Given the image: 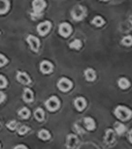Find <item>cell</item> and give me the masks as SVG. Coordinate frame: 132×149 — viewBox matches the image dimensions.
Segmentation results:
<instances>
[{
	"label": "cell",
	"mask_w": 132,
	"mask_h": 149,
	"mask_svg": "<svg viewBox=\"0 0 132 149\" xmlns=\"http://www.w3.org/2000/svg\"><path fill=\"white\" fill-rule=\"evenodd\" d=\"M115 114H116V116L118 117L120 120H128V119L131 117L132 115V112L130 111L128 108L126 107H123V106H119V107L116 108V110H115Z\"/></svg>",
	"instance_id": "obj_1"
},
{
	"label": "cell",
	"mask_w": 132,
	"mask_h": 149,
	"mask_svg": "<svg viewBox=\"0 0 132 149\" xmlns=\"http://www.w3.org/2000/svg\"><path fill=\"white\" fill-rule=\"evenodd\" d=\"M71 16L75 21H81L86 16V8L84 6H81V5H77L72 9Z\"/></svg>",
	"instance_id": "obj_2"
},
{
	"label": "cell",
	"mask_w": 132,
	"mask_h": 149,
	"mask_svg": "<svg viewBox=\"0 0 132 149\" xmlns=\"http://www.w3.org/2000/svg\"><path fill=\"white\" fill-rule=\"evenodd\" d=\"M46 109L51 112L56 111V110H58L59 107H60V100H59L58 97H56V96H52V97H50L46 102Z\"/></svg>",
	"instance_id": "obj_3"
},
{
	"label": "cell",
	"mask_w": 132,
	"mask_h": 149,
	"mask_svg": "<svg viewBox=\"0 0 132 149\" xmlns=\"http://www.w3.org/2000/svg\"><path fill=\"white\" fill-rule=\"evenodd\" d=\"M71 87H72V82L70 81L69 79H67V78H62V79H60V81L58 82V88L60 89L61 91L66 92V91H68L69 89H71Z\"/></svg>",
	"instance_id": "obj_4"
},
{
	"label": "cell",
	"mask_w": 132,
	"mask_h": 149,
	"mask_svg": "<svg viewBox=\"0 0 132 149\" xmlns=\"http://www.w3.org/2000/svg\"><path fill=\"white\" fill-rule=\"evenodd\" d=\"M27 42H28V44H29V46H30V48L32 49V51H34V52L38 51L40 44H39V40H38L36 36H34V35H29V36L27 37Z\"/></svg>",
	"instance_id": "obj_5"
},
{
	"label": "cell",
	"mask_w": 132,
	"mask_h": 149,
	"mask_svg": "<svg viewBox=\"0 0 132 149\" xmlns=\"http://www.w3.org/2000/svg\"><path fill=\"white\" fill-rule=\"evenodd\" d=\"M51 30V23L49 21H44L37 26V31L40 35H46Z\"/></svg>",
	"instance_id": "obj_6"
},
{
	"label": "cell",
	"mask_w": 132,
	"mask_h": 149,
	"mask_svg": "<svg viewBox=\"0 0 132 149\" xmlns=\"http://www.w3.org/2000/svg\"><path fill=\"white\" fill-rule=\"evenodd\" d=\"M71 26L67 23H62L60 25V27H59V33L64 37L69 36L70 33H71Z\"/></svg>",
	"instance_id": "obj_7"
},
{
	"label": "cell",
	"mask_w": 132,
	"mask_h": 149,
	"mask_svg": "<svg viewBox=\"0 0 132 149\" xmlns=\"http://www.w3.org/2000/svg\"><path fill=\"white\" fill-rule=\"evenodd\" d=\"M32 6H33V12L42 13L44 8L46 7V2H44V0H34L32 3Z\"/></svg>",
	"instance_id": "obj_8"
},
{
	"label": "cell",
	"mask_w": 132,
	"mask_h": 149,
	"mask_svg": "<svg viewBox=\"0 0 132 149\" xmlns=\"http://www.w3.org/2000/svg\"><path fill=\"white\" fill-rule=\"evenodd\" d=\"M40 70L44 74H50L53 70V64L49 61H42L40 63Z\"/></svg>",
	"instance_id": "obj_9"
},
{
	"label": "cell",
	"mask_w": 132,
	"mask_h": 149,
	"mask_svg": "<svg viewBox=\"0 0 132 149\" xmlns=\"http://www.w3.org/2000/svg\"><path fill=\"white\" fill-rule=\"evenodd\" d=\"M17 80H18L20 83H23V84H30L31 80L30 78H29V76H28L26 72H19L18 74H17Z\"/></svg>",
	"instance_id": "obj_10"
},
{
	"label": "cell",
	"mask_w": 132,
	"mask_h": 149,
	"mask_svg": "<svg viewBox=\"0 0 132 149\" xmlns=\"http://www.w3.org/2000/svg\"><path fill=\"white\" fill-rule=\"evenodd\" d=\"M66 145L69 149H73L74 147L77 145V137L74 135H69L67 137V141H66Z\"/></svg>",
	"instance_id": "obj_11"
},
{
	"label": "cell",
	"mask_w": 132,
	"mask_h": 149,
	"mask_svg": "<svg viewBox=\"0 0 132 149\" xmlns=\"http://www.w3.org/2000/svg\"><path fill=\"white\" fill-rule=\"evenodd\" d=\"M74 106H75V108H77L79 111H83L87 106L86 100H85L84 97L75 98V100H74Z\"/></svg>",
	"instance_id": "obj_12"
},
{
	"label": "cell",
	"mask_w": 132,
	"mask_h": 149,
	"mask_svg": "<svg viewBox=\"0 0 132 149\" xmlns=\"http://www.w3.org/2000/svg\"><path fill=\"white\" fill-rule=\"evenodd\" d=\"M84 124H85V126H86L87 130H95V121H94V119L91 118V117H87V118H85V120H84Z\"/></svg>",
	"instance_id": "obj_13"
},
{
	"label": "cell",
	"mask_w": 132,
	"mask_h": 149,
	"mask_svg": "<svg viewBox=\"0 0 132 149\" xmlns=\"http://www.w3.org/2000/svg\"><path fill=\"white\" fill-rule=\"evenodd\" d=\"M33 92L31 91V89L27 88L24 90V93H23V98L26 102H31L33 100Z\"/></svg>",
	"instance_id": "obj_14"
},
{
	"label": "cell",
	"mask_w": 132,
	"mask_h": 149,
	"mask_svg": "<svg viewBox=\"0 0 132 149\" xmlns=\"http://www.w3.org/2000/svg\"><path fill=\"white\" fill-rule=\"evenodd\" d=\"M115 141V133L113 130H107L105 132V142L107 144H111Z\"/></svg>",
	"instance_id": "obj_15"
},
{
	"label": "cell",
	"mask_w": 132,
	"mask_h": 149,
	"mask_svg": "<svg viewBox=\"0 0 132 149\" xmlns=\"http://www.w3.org/2000/svg\"><path fill=\"white\" fill-rule=\"evenodd\" d=\"M9 1L8 0H0V15H3L8 10Z\"/></svg>",
	"instance_id": "obj_16"
},
{
	"label": "cell",
	"mask_w": 132,
	"mask_h": 149,
	"mask_svg": "<svg viewBox=\"0 0 132 149\" xmlns=\"http://www.w3.org/2000/svg\"><path fill=\"white\" fill-rule=\"evenodd\" d=\"M85 77H86V79L88 80V81H94V80L96 79V72L94 70H92V68H88V70H86V72H85Z\"/></svg>",
	"instance_id": "obj_17"
},
{
	"label": "cell",
	"mask_w": 132,
	"mask_h": 149,
	"mask_svg": "<svg viewBox=\"0 0 132 149\" xmlns=\"http://www.w3.org/2000/svg\"><path fill=\"white\" fill-rule=\"evenodd\" d=\"M118 85L121 89H127L130 87V82H129V80L126 79V78H121L118 81Z\"/></svg>",
	"instance_id": "obj_18"
},
{
	"label": "cell",
	"mask_w": 132,
	"mask_h": 149,
	"mask_svg": "<svg viewBox=\"0 0 132 149\" xmlns=\"http://www.w3.org/2000/svg\"><path fill=\"white\" fill-rule=\"evenodd\" d=\"M115 130H116L118 135H123V134L125 133L126 127L124 124L120 123V122H116V123H115Z\"/></svg>",
	"instance_id": "obj_19"
},
{
	"label": "cell",
	"mask_w": 132,
	"mask_h": 149,
	"mask_svg": "<svg viewBox=\"0 0 132 149\" xmlns=\"http://www.w3.org/2000/svg\"><path fill=\"white\" fill-rule=\"evenodd\" d=\"M38 137H39V139L44 140V141H46V140H49L50 138H51V135H50V133L46 130H39V133H38Z\"/></svg>",
	"instance_id": "obj_20"
},
{
	"label": "cell",
	"mask_w": 132,
	"mask_h": 149,
	"mask_svg": "<svg viewBox=\"0 0 132 149\" xmlns=\"http://www.w3.org/2000/svg\"><path fill=\"white\" fill-rule=\"evenodd\" d=\"M19 116L23 119L29 118V116H30V111H29L27 108H23V109H21L19 111Z\"/></svg>",
	"instance_id": "obj_21"
},
{
	"label": "cell",
	"mask_w": 132,
	"mask_h": 149,
	"mask_svg": "<svg viewBox=\"0 0 132 149\" xmlns=\"http://www.w3.org/2000/svg\"><path fill=\"white\" fill-rule=\"evenodd\" d=\"M82 46H83V44H82V42L79 40H72V42H70V45H69L70 48H71V49H74V50H79L82 48Z\"/></svg>",
	"instance_id": "obj_22"
},
{
	"label": "cell",
	"mask_w": 132,
	"mask_h": 149,
	"mask_svg": "<svg viewBox=\"0 0 132 149\" xmlns=\"http://www.w3.org/2000/svg\"><path fill=\"white\" fill-rule=\"evenodd\" d=\"M34 116H35V118L37 119L38 121H41V120H44V110L42 109H37L36 111L34 112Z\"/></svg>",
	"instance_id": "obj_23"
},
{
	"label": "cell",
	"mask_w": 132,
	"mask_h": 149,
	"mask_svg": "<svg viewBox=\"0 0 132 149\" xmlns=\"http://www.w3.org/2000/svg\"><path fill=\"white\" fill-rule=\"evenodd\" d=\"M92 23L94 24L95 26H97V27H101V26H103V24H104V20H103L101 17L97 16V17H95V18L93 19Z\"/></svg>",
	"instance_id": "obj_24"
},
{
	"label": "cell",
	"mask_w": 132,
	"mask_h": 149,
	"mask_svg": "<svg viewBox=\"0 0 132 149\" xmlns=\"http://www.w3.org/2000/svg\"><path fill=\"white\" fill-rule=\"evenodd\" d=\"M122 44H123L124 46H127V47L131 46L132 45V36H130V35L125 36L123 40H122Z\"/></svg>",
	"instance_id": "obj_25"
},
{
	"label": "cell",
	"mask_w": 132,
	"mask_h": 149,
	"mask_svg": "<svg viewBox=\"0 0 132 149\" xmlns=\"http://www.w3.org/2000/svg\"><path fill=\"white\" fill-rule=\"evenodd\" d=\"M17 125H18V122H17V121H15V120L9 121L8 123H7V127H8L9 130H16V128H17Z\"/></svg>",
	"instance_id": "obj_26"
},
{
	"label": "cell",
	"mask_w": 132,
	"mask_h": 149,
	"mask_svg": "<svg viewBox=\"0 0 132 149\" xmlns=\"http://www.w3.org/2000/svg\"><path fill=\"white\" fill-rule=\"evenodd\" d=\"M7 84V81L3 76H0V88H4L6 86Z\"/></svg>",
	"instance_id": "obj_27"
},
{
	"label": "cell",
	"mask_w": 132,
	"mask_h": 149,
	"mask_svg": "<svg viewBox=\"0 0 132 149\" xmlns=\"http://www.w3.org/2000/svg\"><path fill=\"white\" fill-rule=\"evenodd\" d=\"M28 130H29V128H28L26 125H23V126H21V127L19 128V134H20V135H25Z\"/></svg>",
	"instance_id": "obj_28"
},
{
	"label": "cell",
	"mask_w": 132,
	"mask_h": 149,
	"mask_svg": "<svg viewBox=\"0 0 132 149\" xmlns=\"http://www.w3.org/2000/svg\"><path fill=\"white\" fill-rule=\"evenodd\" d=\"M6 63H7V59L5 58V56H3V55L0 54V68L3 66V65H5Z\"/></svg>",
	"instance_id": "obj_29"
},
{
	"label": "cell",
	"mask_w": 132,
	"mask_h": 149,
	"mask_svg": "<svg viewBox=\"0 0 132 149\" xmlns=\"http://www.w3.org/2000/svg\"><path fill=\"white\" fill-rule=\"evenodd\" d=\"M31 17H32L33 20H37V19H39L40 17H42V13H36V12H33L31 14Z\"/></svg>",
	"instance_id": "obj_30"
},
{
	"label": "cell",
	"mask_w": 132,
	"mask_h": 149,
	"mask_svg": "<svg viewBox=\"0 0 132 149\" xmlns=\"http://www.w3.org/2000/svg\"><path fill=\"white\" fill-rule=\"evenodd\" d=\"M4 100H5L4 93H3V92H0V104H1V102H2Z\"/></svg>",
	"instance_id": "obj_31"
},
{
	"label": "cell",
	"mask_w": 132,
	"mask_h": 149,
	"mask_svg": "<svg viewBox=\"0 0 132 149\" xmlns=\"http://www.w3.org/2000/svg\"><path fill=\"white\" fill-rule=\"evenodd\" d=\"M14 149H27V147L24 146V145H18V146H16Z\"/></svg>",
	"instance_id": "obj_32"
},
{
	"label": "cell",
	"mask_w": 132,
	"mask_h": 149,
	"mask_svg": "<svg viewBox=\"0 0 132 149\" xmlns=\"http://www.w3.org/2000/svg\"><path fill=\"white\" fill-rule=\"evenodd\" d=\"M129 140H130V142L132 143V130L129 132Z\"/></svg>",
	"instance_id": "obj_33"
},
{
	"label": "cell",
	"mask_w": 132,
	"mask_h": 149,
	"mask_svg": "<svg viewBox=\"0 0 132 149\" xmlns=\"http://www.w3.org/2000/svg\"><path fill=\"white\" fill-rule=\"evenodd\" d=\"M102 1H107V0H102Z\"/></svg>",
	"instance_id": "obj_34"
}]
</instances>
